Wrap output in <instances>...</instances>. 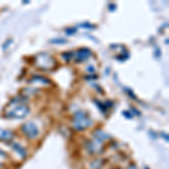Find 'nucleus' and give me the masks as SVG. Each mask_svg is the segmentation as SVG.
<instances>
[{
  "mask_svg": "<svg viewBox=\"0 0 169 169\" xmlns=\"http://www.w3.org/2000/svg\"><path fill=\"white\" fill-rule=\"evenodd\" d=\"M11 147H13V149H14L15 151L17 152L18 155L21 156V158H25V157H26V155H27V153H26V150H25V149L23 148L21 145H19L18 143H13V144H11Z\"/></svg>",
  "mask_w": 169,
  "mask_h": 169,
  "instance_id": "9",
  "label": "nucleus"
},
{
  "mask_svg": "<svg viewBox=\"0 0 169 169\" xmlns=\"http://www.w3.org/2000/svg\"><path fill=\"white\" fill-rule=\"evenodd\" d=\"M81 26H83V27H85V28H87V29H93V28L95 27L94 25L89 24V23H83V24H81Z\"/></svg>",
  "mask_w": 169,
  "mask_h": 169,
  "instance_id": "15",
  "label": "nucleus"
},
{
  "mask_svg": "<svg viewBox=\"0 0 169 169\" xmlns=\"http://www.w3.org/2000/svg\"><path fill=\"white\" fill-rule=\"evenodd\" d=\"M90 56H91V51L89 48H80L78 51L73 52L72 59L76 62H86Z\"/></svg>",
  "mask_w": 169,
  "mask_h": 169,
  "instance_id": "5",
  "label": "nucleus"
},
{
  "mask_svg": "<svg viewBox=\"0 0 169 169\" xmlns=\"http://www.w3.org/2000/svg\"><path fill=\"white\" fill-rule=\"evenodd\" d=\"M29 83H44V85H48L50 81H48V79H45V78H43V77H38V76H34L33 78H32L31 80H29Z\"/></svg>",
  "mask_w": 169,
  "mask_h": 169,
  "instance_id": "10",
  "label": "nucleus"
},
{
  "mask_svg": "<svg viewBox=\"0 0 169 169\" xmlns=\"http://www.w3.org/2000/svg\"><path fill=\"white\" fill-rule=\"evenodd\" d=\"M67 40L66 38H53L50 41V43H53V44H66L67 43Z\"/></svg>",
  "mask_w": 169,
  "mask_h": 169,
  "instance_id": "12",
  "label": "nucleus"
},
{
  "mask_svg": "<svg viewBox=\"0 0 169 169\" xmlns=\"http://www.w3.org/2000/svg\"><path fill=\"white\" fill-rule=\"evenodd\" d=\"M128 169H138V167H136V166H135V165H133V163H132V165L129 166Z\"/></svg>",
  "mask_w": 169,
  "mask_h": 169,
  "instance_id": "18",
  "label": "nucleus"
},
{
  "mask_svg": "<svg viewBox=\"0 0 169 169\" xmlns=\"http://www.w3.org/2000/svg\"><path fill=\"white\" fill-rule=\"evenodd\" d=\"M10 107L6 108L4 116L6 118H24L26 115L29 113V108L23 103H15L11 102L9 103Z\"/></svg>",
  "mask_w": 169,
  "mask_h": 169,
  "instance_id": "1",
  "label": "nucleus"
},
{
  "mask_svg": "<svg viewBox=\"0 0 169 169\" xmlns=\"http://www.w3.org/2000/svg\"><path fill=\"white\" fill-rule=\"evenodd\" d=\"M103 166V160L96 159L93 162H90V169H99Z\"/></svg>",
  "mask_w": 169,
  "mask_h": 169,
  "instance_id": "11",
  "label": "nucleus"
},
{
  "mask_svg": "<svg viewBox=\"0 0 169 169\" xmlns=\"http://www.w3.org/2000/svg\"><path fill=\"white\" fill-rule=\"evenodd\" d=\"M94 139H95L96 141L104 143L106 140H109L110 136L107 134V133H105L104 131H102V130H97V131L94 132Z\"/></svg>",
  "mask_w": 169,
  "mask_h": 169,
  "instance_id": "8",
  "label": "nucleus"
},
{
  "mask_svg": "<svg viewBox=\"0 0 169 169\" xmlns=\"http://www.w3.org/2000/svg\"><path fill=\"white\" fill-rule=\"evenodd\" d=\"M91 124H93V121L85 110L79 109L75 113L72 120V126L75 130L83 131V130H86L87 128H89Z\"/></svg>",
  "mask_w": 169,
  "mask_h": 169,
  "instance_id": "2",
  "label": "nucleus"
},
{
  "mask_svg": "<svg viewBox=\"0 0 169 169\" xmlns=\"http://www.w3.org/2000/svg\"><path fill=\"white\" fill-rule=\"evenodd\" d=\"M35 66L37 67L38 69L50 71L56 67V61L51 54L43 52L35 56Z\"/></svg>",
  "mask_w": 169,
  "mask_h": 169,
  "instance_id": "3",
  "label": "nucleus"
},
{
  "mask_svg": "<svg viewBox=\"0 0 169 169\" xmlns=\"http://www.w3.org/2000/svg\"><path fill=\"white\" fill-rule=\"evenodd\" d=\"M21 131L28 139H36L38 136V128L34 122H27L21 126Z\"/></svg>",
  "mask_w": 169,
  "mask_h": 169,
  "instance_id": "4",
  "label": "nucleus"
},
{
  "mask_svg": "<svg viewBox=\"0 0 169 169\" xmlns=\"http://www.w3.org/2000/svg\"><path fill=\"white\" fill-rule=\"evenodd\" d=\"M0 169H1V165H0Z\"/></svg>",
  "mask_w": 169,
  "mask_h": 169,
  "instance_id": "19",
  "label": "nucleus"
},
{
  "mask_svg": "<svg viewBox=\"0 0 169 169\" xmlns=\"http://www.w3.org/2000/svg\"><path fill=\"white\" fill-rule=\"evenodd\" d=\"M13 139H14V133L13 132L0 128V141L9 142L13 141Z\"/></svg>",
  "mask_w": 169,
  "mask_h": 169,
  "instance_id": "7",
  "label": "nucleus"
},
{
  "mask_svg": "<svg viewBox=\"0 0 169 169\" xmlns=\"http://www.w3.org/2000/svg\"><path fill=\"white\" fill-rule=\"evenodd\" d=\"M87 150L90 152V153H93V155H100L104 150V145L102 142H98L96 140H94V141H89L87 143Z\"/></svg>",
  "mask_w": 169,
  "mask_h": 169,
  "instance_id": "6",
  "label": "nucleus"
},
{
  "mask_svg": "<svg viewBox=\"0 0 169 169\" xmlns=\"http://www.w3.org/2000/svg\"><path fill=\"white\" fill-rule=\"evenodd\" d=\"M11 42H13V40H11V38L7 40V42H6V43H5V45H4V50H6V48H8V44H9V43H11Z\"/></svg>",
  "mask_w": 169,
  "mask_h": 169,
  "instance_id": "16",
  "label": "nucleus"
},
{
  "mask_svg": "<svg viewBox=\"0 0 169 169\" xmlns=\"http://www.w3.org/2000/svg\"><path fill=\"white\" fill-rule=\"evenodd\" d=\"M76 32H77V28L76 27L66 28V34H68V35H72V34H75Z\"/></svg>",
  "mask_w": 169,
  "mask_h": 169,
  "instance_id": "14",
  "label": "nucleus"
},
{
  "mask_svg": "<svg viewBox=\"0 0 169 169\" xmlns=\"http://www.w3.org/2000/svg\"><path fill=\"white\" fill-rule=\"evenodd\" d=\"M6 157H7V156H6V153H5V152L2 151L1 149H0V158H6Z\"/></svg>",
  "mask_w": 169,
  "mask_h": 169,
  "instance_id": "17",
  "label": "nucleus"
},
{
  "mask_svg": "<svg viewBox=\"0 0 169 169\" xmlns=\"http://www.w3.org/2000/svg\"><path fill=\"white\" fill-rule=\"evenodd\" d=\"M73 56V52H67V53H63V59L69 61L71 58Z\"/></svg>",
  "mask_w": 169,
  "mask_h": 169,
  "instance_id": "13",
  "label": "nucleus"
}]
</instances>
